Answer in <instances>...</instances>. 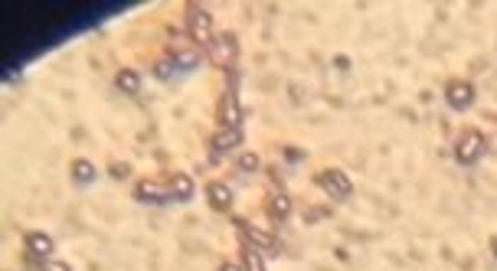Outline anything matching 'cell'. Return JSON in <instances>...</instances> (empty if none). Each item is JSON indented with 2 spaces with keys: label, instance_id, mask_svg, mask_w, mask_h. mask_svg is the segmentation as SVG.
Masks as SVG:
<instances>
[{
  "label": "cell",
  "instance_id": "1",
  "mask_svg": "<svg viewBox=\"0 0 497 271\" xmlns=\"http://www.w3.org/2000/svg\"><path fill=\"white\" fill-rule=\"evenodd\" d=\"M484 151H488V137L481 134L478 127L462 131L458 141H455V161L462 163V167H474V163L484 157Z\"/></svg>",
  "mask_w": 497,
  "mask_h": 271
},
{
  "label": "cell",
  "instance_id": "2",
  "mask_svg": "<svg viewBox=\"0 0 497 271\" xmlns=\"http://www.w3.org/2000/svg\"><path fill=\"white\" fill-rule=\"evenodd\" d=\"M187 36L197 46H210L213 42V13L203 4H190L187 7Z\"/></svg>",
  "mask_w": 497,
  "mask_h": 271
},
{
  "label": "cell",
  "instance_id": "3",
  "mask_svg": "<svg viewBox=\"0 0 497 271\" xmlns=\"http://www.w3.org/2000/svg\"><path fill=\"white\" fill-rule=\"evenodd\" d=\"M210 59H213V66L229 72L236 66V59H239V40H236V33H216L213 42H210Z\"/></svg>",
  "mask_w": 497,
  "mask_h": 271
},
{
  "label": "cell",
  "instance_id": "4",
  "mask_svg": "<svg viewBox=\"0 0 497 271\" xmlns=\"http://www.w3.org/2000/svg\"><path fill=\"white\" fill-rule=\"evenodd\" d=\"M317 187L324 190L327 196H334V200H350V196H353V180L347 177L341 167L324 170V173L317 177Z\"/></svg>",
  "mask_w": 497,
  "mask_h": 271
},
{
  "label": "cell",
  "instance_id": "5",
  "mask_svg": "<svg viewBox=\"0 0 497 271\" xmlns=\"http://www.w3.org/2000/svg\"><path fill=\"white\" fill-rule=\"evenodd\" d=\"M135 200L144 206H167L173 203L171 187L167 183H154V180H137L135 183Z\"/></svg>",
  "mask_w": 497,
  "mask_h": 271
},
{
  "label": "cell",
  "instance_id": "6",
  "mask_svg": "<svg viewBox=\"0 0 497 271\" xmlns=\"http://www.w3.org/2000/svg\"><path fill=\"white\" fill-rule=\"evenodd\" d=\"M474 98H478V92H474V85H472V82H464V79H452V82L445 85V102L452 105L455 111L472 108Z\"/></svg>",
  "mask_w": 497,
  "mask_h": 271
},
{
  "label": "cell",
  "instance_id": "7",
  "mask_svg": "<svg viewBox=\"0 0 497 271\" xmlns=\"http://www.w3.org/2000/svg\"><path fill=\"white\" fill-rule=\"evenodd\" d=\"M242 226V232H246V238H248V246L252 248H278V236H275L268 226H258V222H252V219H236Z\"/></svg>",
  "mask_w": 497,
  "mask_h": 271
},
{
  "label": "cell",
  "instance_id": "8",
  "mask_svg": "<svg viewBox=\"0 0 497 271\" xmlns=\"http://www.w3.org/2000/svg\"><path fill=\"white\" fill-rule=\"evenodd\" d=\"M242 144V127H216L213 137H210V154L213 157H219V154H229L236 151V147Z\"/></svg>",
  "mask_w": 497,
  "mask_h": 271
},
{
  "label": "cell",
  "instance_id": "9",
  "mask_svg": "<svg viewBox=\"0 0 497 271\" xmlns=\"http://www.w3.org/2000/svg\"><path fill=\"white\" fill-rule=\"evenodd\" d=\"M23 246H26V252L33 255V258H40V262H50L52 255H56V238H52L50 232H26Z\"/></svg>",
  "mask_w": 497,
  "mask_h": 271
},
{
  "label": "cell",
  "instance_id": "10",
  "mask_svg": "<svg viewBox=\"0 0 497 271\" xmlns=\"http://www.w3.org/2000/svg\"><path fill=\"white\" fill-rule=\"evenodd\" d=\"M171 59L177 62V69H181V72H193V69L200 66V52L193 50L187 40H173L171 42Z\"/></svg>",
  "mask_w": 497,
  "mask_h": 271
},
{
  "label": "cell",
  "instance_id": "11",
  "mask_svg": "<svg viewBox=\"0 0 497 271\" xmlns=\"http://www.w3.org/2000/svg\"><path fill=\"white\" fill-rule=\"evenodd\" d=\"M206 203H210V209L226 212L232 206V190L226 187V183H219V180L206 183Z\"/></svg>",
  "mask_w": 497,
  "mask_h": 271
},
{
  "label": "cell",
  "instance_id": "12",
  "mask_svg": "<svg viewBox=\"0 0 497 271\" xmlns=\"http://www.w3.org/2000/svg\"><path fill=\"white\" fill-rule=\"evenodd\" d=\"M167 187H171L173 203H190V200H193V190H197L190 173H173V177L167 180Z\"/></svg>",
  "mask_w": 497,
  "mask_h": 271
},
{
  "label": "cell",
  "instance_id": "13",
  "mask_svg": "<svg viewBox=\"0 0 497 271\" xmlns=\"http://www.w3.org/2000/svg\"><path fill=\"white\" fill-rule=\"evenodd\" d=\"M219 121H223V127H239L242 115H239V102H236V88H229L223 95V102H219Z\"/></svg>",
  "mask_w": 497,
  "mask_h": 271
},
{
  "label": "cell",
  "instance_id": "14",
  "mask_svg": "<svg viewBox=\"0 0 497 271\" xmlns=\"http://www.w3.org/2000/svg\"><path fill=\"white\" fill-rule=\"evenodd\" d=\"M265 206H268V216H272L275 222H288V216H292V196L288 193H272Z\"/></svg>",
  "mask_w": 497,
  "mask_h": 271
},
{
  "label": "cell",
  "instance_id": "15",
  "mask_svg": "<svg viewBox=\"0 0 497 271\" xmlns=\"http://www.w3.org/2000/svg\"><path fill=\"white\" fill-rule=\"evenodd\" d=\"M115 88L125 95H137L141 92V72L137 69H118V76H115Z\"/></svg>",
  "mask_w": 497,
  "mask_h": 271
},
{
  "label": "cell",
  "instance_id": "16",
  "mask_svg": "<svg viewBox=\"0 0 497 271\" xmlns=\"http://www.w3.org/2000/svg\"><path fill=\"white\" fill-rule=\"evenodd\" d=\"M95 177H98V167L92 161H72V180L79 187H92Z\"/></svg>",
  "mask_w": 497,
  "mask_h": 271
},
{
  "label": "cell",
  "instance_id": "17",
  "mask_svg": "<svg viewBox=\"0 0 497 271\" xmlns=\"http://www.w3.org/2000/svg\"><path fill=\"white\" fill-rule=\"evenodd\" d=\"M242 265H246V271H268L265 262H262V255L252 246H246V252H242Z\"/></svg>",
  "mask_w": 497,
  "mask_h": 271
},
{
  "label": "cell",
  "instance_id": "18",
  "mask_svg": "<svg viewBox=\"0 0 497 271\" xmlns=\"http://www.w3.org/2000/svg\"><path fill=\"white\" fill-rule=\"evenodd\" d=\"M239 170H246V173L258 170V157H256V154H242V157H239Z\"/></svg>",
  "mask_w": 497,
  "mask_h": 271
},
{
  "label": "cell",
  "instance_id": "19",
  "mask_svg": "<svg viewBox=\"0 0 497 271\" xmlns=\"http://www.w3.org/2000/svg\"><path fill=\"white\" fill-rule=\"evenodd\" d=\"M43 271H72L66 262H59V258H50V262H43Z\"/></svg>",
  "mask_w": 497,
  "mask_h": 271
},
{
  "label": "cell",
  "instance_id": "20",
  "mask_svg": "<svg viewBox=\"0 0 497 271\" xmlns=\"http://www.w3.org/2000/svg\"><path fill=\"white\" fill-rule=\"evenodd\" d=\"M219 271H246V265H239V262H223V265H219Z\"/></svg>",
  "mask_w": 497,
  "mask_h": 271
},
{
  "label": "cell",
  "instance_id": "21",
  "mask_svg": "<svg viewBox=\"0 0 497 271\" xmlns=\"http://www.w3.org/2000/svg\"><path fill=\"white\" fill-rule=\"evenodd\" d=\"M491 252H494V258H497V238H494V242H491Z\"/></svg>",
  "mask_w": 497,
  "mask_h": 271
}]
</instances>
